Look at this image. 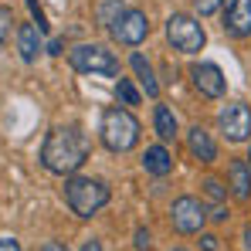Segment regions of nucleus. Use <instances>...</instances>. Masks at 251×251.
I'll use <instances>...</instances> for the list:
<instances>
[{
    "mask_svg": "<svg viewBox=\"0 0 251 251\" xmlns=\"http://www.w3.org/2000/svg\"><path fill=\"white\" fill-rule=\"evenodd\" d=\"M88 160V136H85L82 126L68 123V126H54L48 136H44L41 146V163L48 173H58V176H72L78 173Z\"/></svg>",
    "mask_w": 251,
    "mask_h": 251,
    "instance_id": "f257e3e1",
    "label": "nucleus"
},
{
    "mask_svg": "<svg viewBox=\"0 0 251 251\" xmlns=\"http://www.w3.org/2000/svg\"><path fill=\"white\" fill-rule=\"evenodd\" d=\"M99 132H102V146H105L109 153H129V150L139 143V119H136L129 109L112 105V109L102 112Z\"/></svg>",
    "mask_w": 251,
    "mask_h": 251,
    "instance_id": "f03ea898",
    "label": "nucleus"
},
{
    "mask_svg": "<svg viewBox=\"0 0 251 251\" xmlns=\"http://www.w3.org/2000/svg\"><path fill=\"white\" fill-rule=\"evenodd\" d=\"M112 190L105 187V180H95V176H75L65 183V204L72 207V214L78 217H92L109 204Z\"/></svg>",
    "mask_w": 251,
    "mask_h": 251,
    "instance_id": "7ed1b4c3",
    "label": "nucleus"
},
{
    "mask_svg": "<svg viewBox=\"0 0 251 251\" xmlns=\"http://www.w3.org/2000/svg\"><path fill=\"white\" fill-rule=\"evenodd\" d=\"M72 68L78 75H105V78H119V61L109 48L102 44H78L72 54H68Z\"/></svg>",
    "mask_w": 251,
    "mask_h": 251,
    "instance_id": "20e7f679",
    "label": "nucleus"
},
{
    "mask_svg": "<svg viewBox=\"0 0 251 251\" xmlns=\"http://www.w3.org/2000/svg\"><path fill=\"white\" fill-rule=\"evenodd\" d=\"M167 41L180 51V54H197L207 44V31L197 17L190 14H170L167 21Z\"/></svg>",
    "mask_w": 251,
    "mask_h": 251,
    "instance_id": "39448f33",
    "label": "nucleus"
},
{
    "mask_svg": "<svg viewBox=\"0 0 251 251\" xmlns=\"http://www.w3.org/2000/svg\"><path fill=\"white\" fill-rule=\"evenodd\" d=\"M109 31H112V38L119 44L139 48V44L150 38V17L143 10H136V7H126L123 14L116 17V24H109Z\"/></svg>",
    "mask_w": 251,
    "mask_h": 251,
    "instance_id": "423d86ee",
    "label": "nucleus"
},
{
    "mask_svg": "<svg viewBox=\"0 0 251 251\" xmlns=\"http://www.w3.org/2000/svg\"><path fill=\"white\" fill-rule=\"evenodd\" d=\"M170 224L176 234H201V227L207 224V210L194 197H176L170 207Z\"/></svg>",
    "mask_w": 251,
    "mask_h": 251,
    "instance_id": "0eeeda50",
    "label": "nucleus"
},
{
    "mask_svg": "<svg viewBox=\"0 0 251 251\" xmlns=\"http://www.w3.org/2000/svg\"><path fill=\"white\" fill-rule=\"evenodd\" d=\"M217 126L227 143H245L251 136V109L245 102H227L217 116Z\"/></svg>",
    "mask_w": 251,
    "mask_h": 251,
    "instance_id": "6e6552de",
    "label": "nucleus"
},
{
    "mask_svg": "<svg viewBox=\"0 0 251 251\" xmlns=\"http://www.w3.org/2000/svg\"><path fill=\"white\" fill-rule=\"evenodd\" d=\"M190 78H194V88L204 95V99H221L227 92V78L224 72L214 65V61H197L190 65Z\"/></svg>",
    "mask_w": 251,
    "mask_h": 251,
    "instance_id": "1a4fd4ad",
    "label": "nucleus"
},
{
    "mask_svg": "<svg viewBox=\"0 0 251 251\" xmlns=\"http://www.w3.org/2000/svg\"><path fill=\"white\" fill-rule=\"evenodd\" d=\"M224 31L231 38H251V0H227L224 3Z\"/></svg>",
    "mask_w": 251,
    "mask_h": 251,
    "instance_id": "9d476101",
    "label": "nucleus"
},
{
    "mask_svg": "<svg viewBox=\"0 0 251 251\" xmlns=\"http://www.w3.org/2000/svg\"><path fill=\"white\" fill-rule=\"evenodd\" d=\"M187 150H190V156L197 163H214L217 160V146H214V139H210V132L204 126H190L187 129Z\"/></svg>",
    "mask_w": 251,
    "mask_h": 251,
    "instance_id": "9b49d317",
    "label": "nucleus"
},
{
    "mask_svg": "<svg viewBox=\"0 0 251 251\" xmlns=\"http://www.w3.org/2000/svg\"><path fill=\"white\" fill-rule=\"evenodd\" d=\"M143 170H146L150 176H167L170 170H173V153H170L163 143L146 146V153H143Z\"/></svg>",
    "mask_w": 251,
    "mask_h": 251,
    "instance_id": "f8f14e48",
    "label": "nucleus"
},
{
    "mask_svg": "<svg viewBox=\"0 0 251 251\" xmlns=\"http://www.w3.org/2000/svg\"><path fill=\"white\" fill-rule=\"evenodd\" d=\"M17 51H21V58L27 65L38 61V54H41V31H38V24H21L17 27Z\"/></svg>",
    "mask_w": 251,
    "mask_h": 251,
    "instance_id": "ddd939ff",
    "label": "nucleus"
},
{
    "mask_svg": "<svg viewBox=\"0 0 251 251\" xmlns=\"http://www.w3.org/2000/svg\"><path fill=\"white\" fill-rule=\"evenodd\" d=\"M227 187H231V194L238 197V201H248L251 197V170L245 160H234L231 167H227Z\"/></svg>",
    "mask_w": 251,
    "mask_h": 251,
    "instance_id": "4468645a",
    "label": "nucleus"
},
{
    "mask_svg": "<svg viewBox=\"0 0 251 251\" xmlns=\"http://www.w3.org/2000/svg\"><path fill=\"white\" fill-rule=\"evenodd\" d=\"M153 129H156V136H160L163 143L176 139L180 126H176V116H173V109H170V105H156V109H153Z\"/></svg>",
    "mask_w": 251,
    "mask_h": 251,
    "instance_id": "2eb2a0df",
    "label": "nucleus"
},
{
    "mask_svg": "<svg viewBox=\"0 0 251 251\" xmlns=\"http://www.w3.org/2000/svg\"><path fill=\"white\" fill-rule=\"evenodd\" d=\"M129 68L136 72V78H139V85H143V92H146L150 99H153V95L160 92V85H156V75H153V65H150V61H146V58H143L139 51H136V54L129 58Z\"/></svg>",
    "mask_w": 251,
    "mask_h": 251,
    "instance_id": "dca6fc26",
    "label": "nucleus"
},
{
    "mask_svg": "<svg viewBox=\"0 0 251 251\" xmlns=\"http://www.w3.org/2000/svg\"><path fill=\"white\" fill-rule=\"evenodd\" d=\"M126 10V3L123 0H102V7H99V24H116V17Z\"/></svg>",
    "mask_w": 251,
    "mask_h": 251,
    "instance_id": "f3484780",
    "label": "nucleus"
},
{
    "mask_svg": "<svg viewBox=\"0 0 251 251\" xmlns=\"http://www.w3.org/2000/svg\"><path fill=\"white\" fill-rule=\"evenodd\" d=\"M116 95L123 99L126 105H139V102H143V95H139V88H136V85L129 82V78H119V82H116Z\"/></svg>",
    "mask_w": 251,
    "mask_h": 251,
    "instance_id": "a211bd4d",
    "label": "nucleus"
},
{
    "mask_svg": "<svg viewBox=\"0 0 251 251\" xmlns=\"http://www.w3.org/2000/svg\"><path fill=\"white\" fill-rule=\"evenodd\" d=\"M10 31H14V10L0 7V51H3V44L10 41Z\"/></svg>",
    "mask_w": 251,
    "mask_h": 251,
    "instance_id": "6ab92c4d",
    "label": "nucleus"
},
{
    "mask_svg": "<svg viewBox=\"0 0 251 251\" xmlns=\"http://www.w3.org/2000/svg\"><path fill=\"white\" fill-rule=\"evenodd\" d=\"M204 194H207L214 204H224V197H227V187L221 183V180H214V176H207L204 180Z\"/></svg>",
    "mask_w": 251,
    "mask_h": 251,
    "instance_id": "aec40b11",
    "label": "nucleus"
},
{
    "mask_svg": "<svg viewBox=\"0 0 251 251\" xmlns=\"http://www.w3.org/2000/svg\"><path fill=\"white\" fill-rule=\"evenodd\" d=\"M27 7H31V17H34V24H38V31H41V34H48V17H44L41 3H38V0H27Z\"/></svg>",
    "mask_w": 251,
    "mask_h": 251,
    "instance_id": "412c9836",
    "label": "nucleus"
},
{
    "mask_svg": "<svg viewBox=\"0 0 251 251\" xmlns=\"http://www.w3.org/2000/svg\"><path fill=\"white\" fill-rule=\"evenodd\" d=\"M132 245H136V251H150V248H153L150 231H146V227H136V241H132Z\"/></svg>",
    "mask_w": 251,
    "mask_h": 251,
    "instance_id": "4be33fe9",
    "label": "nucleus"
},
{
    "mask_svg": "<svg viewBox=\"0 0 251 251\" xmlns=\"http://www.w3.org/2000/svg\"><path fill=\"white\" fill-rule=\"evenodd\" d=\"M194 7H197V14H201V17H210V14L221 7V0H194Z\"/></svg>",
    "mask_w": 251,
    "mask_h": 251,
    "instance_id": "5701e85b",
    "label": "nucleus"
},
{
    "mask_svg": "<svg viewBox=\"0 0 251 251\" xmlns=\"http://www.w3.org/2000/svg\"><path fill=\"white\" fill-rule=\"evenodd\" d=\"M0 251H21L17 238H0Z\"/></svg>",
    "mask_w": 251,
    "mask_h": 251,
    "instance_id": "b1692460",
    "label": "nucleus"
},
{
    "mask_svg": "<svg viewBox=\"0 0 251 251\" xmlns=\"http://www.w3.org/2000/svg\"><path fill=\"white\" fill-rule=\"evenodd\" d=\"M38 251H68V248H65L61 241H44V245H41Z\"/></svg>",
    "mask_w": 251,
    "mask_h": 251,
    "instance_id": "393cba45",
    "label": "nucleus"
},
{
    "mask_svg": "<svg viewBox=\"0 0 251 251\" xmlns=\"http://www.w3.org/2000/svg\"><path fill=\"white\" fill-rule=\"evenodd\" d=\"M201 241H204V251H217V238L214 234H204Z\"/></svg>",
    "mask_w": 251,
    "mask_h": 251,
    "instance_id": "a878e982",
    "label": "nucleus"
},
{
    "mask_svg": "<svg viewBox=\"0 0 251 251\" xmlns=\"http://www.w3.org/2000/svg\"><path fill=\"white\" fill-rule=\"evenodd\" d=\"M82 251H102V245H99L95 238H88V241H85V245H82Z\"/></svg>",
    "mask_w": 251,
    "mask_h": 251,
    "instance_id": "bb28decb",
    "label": "nucleus"
},
{
    "mask_svg": "<svg viewBox=\"0 0 251 251\" xmlns=\"http://www.w3.org/2000/svg\"><path fill=\"white\" fill-rule=\"evenodd\" d=\"M248 170H251V146H248Z\"/></svg>",
    "mask_w": 251,
    "mask_h": 251,
    "instance_id": "cd10ccee",
    "label": "nucleus"
},
{
    "mask_svg": "<svg viewBox=\"0 0 251 251\" xmlns=\"http://www.w3.org/2000/svg\"><path fill=\"white\" fill-rule=\"evenodd\" d=\"M176 251H183V248H176Z\"/></svg>",
    "mask_w": 251,
    "mask_h": 251,
    "instance_id": "c85d7f7f",
    "label": "nucleus"
}]
</instances>
